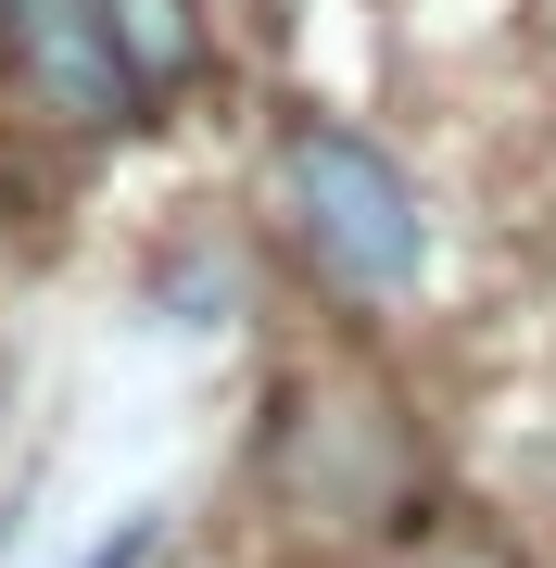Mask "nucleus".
Listing matches in <instances>:
<instances>
[{"mask_svg":"<svg viewBox=\"0 0 556 568\" xmlns=\"http://www.w3.org/2000/svg\"><path fill=\"white\" fill-rule=\"evenodd\" d=\"M266 493H279V518L304 530L316 556H392V544H417L431 506H443L431 443H417L405 392L354 379V366H316V379L279 392Z\"/></svg>","mask_w":556,"mask_h":568,"instance_id":"f257e3e1","label":"nucleus"},{"mask_svg":"<svg viewBox=\"0 0 556 568\" xmlns=\"http://www.w3.org/2000/svg\"><path fill=\"white\" fill-rule=\"evenodd\" d=\"M279 241L342 316H392L431 291V203H417L405 152L342 114L279 126Z\"/></svg>","mask_w":556,"mask_h":568,"instance_id":"f03ea898","label":"nucleus"},{"mask_svg":"<svg viewBox=\"0 0 556 568\" xmlns=\"http://www.w3.org/2000/svg\"><path fill=\"white\" fill-rule=\"evenodd\" d=\"M0 51H13L26 102L51 126H89V140L152 126L140 77H127V39H114V0H0Z\"/></svg>","mask_w":556,"mask_h":568,"instance_id":"7ed1b4c3","label":"nucleus"},{"mask_svg":"<svg viewBox=\"0 0 556 568\" xmlns=\"http://www.w3.org/2000/svg\"><path fill=\"white\" fill-rule=\"evenodd\" d=\"M114 39H127V77H140V102H190L203 89V0H114Z\"/></svg>","mask_w":556,"mask_h":568,"instance_id":"20e7f679","label":"nucleus"},{"mask_svg":"<svg viewBox=\"0 0 556 568\" xmlns=\"http://www.w3.org/2000/svg\"><path fill=\"white\" fill-rule=\"evenodd\" d=\"M165 556H178V518L165 506H127L102 544H89V568H165Z\"/></svg>","mask_w":556,"mask_h":568,"instance_id":"39448f33","label":"nucleus"}]
</instances>
